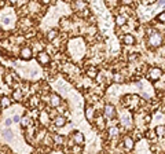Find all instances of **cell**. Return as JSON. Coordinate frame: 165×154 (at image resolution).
<instances>
[{
  "instance_id": "cell-1",
  "label": "cell",
  "mask_w": 165,
  "mask_h": 154,
  "mask_svg": "<svg viewBox=\"0 0 165 154\" xmlns=\"http://www.w3.org/2000/svg\"><path fill=\"white\" fill-rule=\"evenodd\" d=\"M147 43L150 48H158V47H164V33H160L158 30H154L150 35H147Z\"/></svg>"
},
{
  "instance_id": "cell-2",
  "label": "cell",
  "mask_w": 165,
  "mask_h": 154,
  "mask_svg": "<svg viewBox=\"0 0 165 154\" xmlns=\"http://www.w3.org/2000/svg\"><path fill=\"white\" fill-rule=\"evenodd\" d=\"M164 77V69L157 68V66H151L146 70V79L151 82H157L160 79Z\"/></svg>"
},
{
  "instance_id": "cell-3",
  "label": "cell",
  "mask_w": 165,
  "mask_h": 154,
  "mask_svg": "<svg viewBox=\"0 0 165 154\" xmlns=\"http://www.w3.org/2000/svg\"><path fill=\"white\" fill-rule=\"evenodd\" d=\"M121 102H123L124 106H127L131 112L136 110L138 107L140 106V99L138 95H125V96H123Z\"/></svg>"
},
{
  "instance_id": "cell-4",
  "label": "cell",
  "mask_w": 165,
  "mask_h": 154,
  "mask_svg": "<svg viewBox=\"0 0 165 154\" xmlns=\"http://www.w3.org/2000/svg\"><path fill=\"white\" fill-rule=\"evenodd\" d=\"M102 116L107 120H114L117 117V110H116V106L112 103H106L103 107H102Z\"/></svg>"
},
{
  "instance_id": "cell-5",
  "label": "cell",
  "mask_w": 165,
  "mask_h": 154,
  "mask_svg": "<svg viewBox=\"0 0 165 154\" xmlns=\"http://www.w3.org/2000/svg\"><path fill=\"white\" fill-rule=\"evenodd\" d=\"M135 145H136V142L134 140V138L131 136V135H125V136H123V139H121V147H123L124 151H134L135 148Z\"/></svg>"
},
{
  "instance_id": "cell-6",
  "label": "cell",
  "mask_w": 165,
  "mask_h": 154,
  "mask_svg": "<svg viewBox=\"0 0 165 154\" xmlns=\"http://www.w3.org/2000/svg\"><path fill=\"white\" fill-rule=\"evenodd\" d=\"M51 59H52L51 54H48V52L44 51V50H41V51H38L37 54H36V61H37L41 66H48L50 63H51Z\"/></svg>"
},
{
  "instance_id": "cell-7",
  "label": "cell",
  "mask_w": 165,
  "mask_h": 154,
  "mask_svg": "<svg viewBox=\"0 0 165 154\" xmlns=\"http://www.w3.org/2000/svg\"><path fill=\"white\" fill-rule=\"evenodd\" d=\"M18 55H19V58H21L22 61H30L33 58V50H32V47L24 46L21 50H19Z\"/></svg>"
},
{
  "instance_id": "cell-8",
  "label": "cell",
  "mask_w": 165,
  "mask_h": 154,
  "mask_svg": "<svg viewBox=\"0 0 165 154\" xmlns=\"http://www.w3.org/2000/svg\"><path fill=\"white\" fill-rule=\"evenodd\" d=\"M37 120H38V124H40L41 127H47L50 124V114H48V110L47 109H41L40 113H38L37 116Z\"/></svg>"
},
{
  "instance_id": "cell-9",
  "label": "cell",
  "mask_w": 165,
  "mask_h": 154,
  "mask_svg": "<svg viewBox=\"0 0 165 154\" xmlns=\"http://www.w3.org/2000/svg\"><path fill=\"white\" fill-rule=\"evenodd\" d=\"M18 28L21 30H24V32H26L28 29L33 28V19L32 18H28L26 15L22 16V18L19 19V22H18Z\"/></svg>"
},
{
  "instance_id": "cell-10",
  "label": "cell",
  "mask_w": 165,
  "mask_h": 154,
  "mask_svg": "<svg viewBox=\"0 0 165 154\" xmlns=\"http://www.w3.org/2000/svg\"><path fill=\"white\" fill-rule=\"evenodd\" d=\"M95 114H96V107H94V105L88 103L87 106H85V112H84V116H85V118H87V121L92 123L94 118H95Z\"/></svg>"
},
{
  "instance_id": "cell-11",
  "label": "cell",
  "mask_w": 165,
  "mask_h": 154,
  "mask_svg": "<svg viewBox=\"0 0 165 154\" xmlns=\"http://www.w3.org/2000/svg\"><path fill=\"white\" fill-rule=\"evenodd\" d=\"M11 99L15 102H22L25 101V92L22 91V88L16 87L15 90H13V92H11Z\"/></svg>"
},
{
  "instance_id": "cell-12",
  "label": "cell",
  "mask_w": 165,
  "mask_h": 154,
  "mask_svg": "<svg viewBox=\"0 0 165 154\" xmlns=\"http://www.w3.org/2000/svg\"><path fill=\"white\" fill-rule=\"evenodd\" d=\"M48 105H50V107H58L61 105V102H62V98H61V95H58V94H55V92H52V94H50V96H48Z\"/></svg>"
},
{
  "instance_id": "cell-13",
  "label": "cell",
  "mask_w": 165,
  "mask_h": 154,
  "mask_svg": "<svg viewBox=\"0 0 165 154\" xmlns=\"http://www.w3.org/2000/svg\"><path fill=\"white\" fill-rule=\"evenodd\" d=\"M72 140H73L76 145H81V146H84V143H85V136H84V134L82 132H80V131H74L73 134H72Z\"/></svg>"
},
{
  "instance_id": "cell-14",
  "label": "cell",
  "mask_w": 165,
  "mask_h": 154,
  "mask_svg": "<svg viewBox=\"0 0 165 154\" xmlns=\"http://www.w3.org/2000/svg\"><path fill=\"white\" fill-rule=\"evenodd\" d=\"M52 123H54V125L57 127V128H62V127H65L66 124H68V118L63 114H57L52 118Z\"/></svg>"
},
{
  "instance_id": "cell-15",
  "label": "cell",
  "mask_w": 165,
  "mask_h": 154,
  "mask_svg": "<svg viewBox=\"0 0 165 154\" xmlns=\"http://www.w3.org/2000/svg\"><path fill=\"white\" fill-rule=\"evenodd\" d=\"M52 140H54V146H57L58 150L62 151V146H65L66 143V139L59 134H54L52 135Z\"/></svg>"
},
{
  "instance_id": "cell-16",
  "label": "cell",
  "mask_w": 165,
  "mask_h": 154,
  "mask_svg": "<svg viewBox=\"0 0 165 154\" xmlns=\"http://www.w3.org/2000/svg\"><path fill=\"white\" fill-rule=\"evenodd\" d=\"M92 123H94V125H95V128L98 129V131H105V128H106V120H105L103 116L95 117Z\"/></svg>"
},
{
  "instance_id": "cell-17",
  "label": "cell",
  "mask_w": 165,
  "mask_h": 154,
  "mask_svg": "<svg viewBox=\"0 0 165 154\" xmlns=\"http://www.w3.org/2000/svg\"><path fill=\"white\" fill-rule=\"evenodd\" d=\"M123 43L125 44V46H135V44H136V37H135L132 33H124Z\"/></svg>"
},
{
  "instance_id": "cell-18",
  "label": "cell",
  "mask_w": 165,
  "mask_h": 154,
  "mask_svg": "<svg viewBox=\"0 0 165 154\" xmlns=\"http://www.w3.org/2000/svg\"><path fill=\"white\" fill-rule=\"evenodd\" d=\"M72 6H73V8H74L76 13H80V11H82L84 8L88 7V4H87L85 0H73V4Z\"/></svg>"
},
{
  "instance_id": "cell-19",
  "label": "cell",
  "mask_w": 165,
  "mask_h": 154,
  "mask_svg": "<svg viewBox=\"0 0 165 154\" xmlns=\"http://www.w3.org/2000/svg\"><path fill=\"white\" fill-rule=\"evenodd\" d=\"M41 102V98L38 95H33L29 98V101H28V106L30 107V109H37L38 105H40Z\"/></svg>"
},
{
  "instance_id": "cell-20",
  "label": "cell",
  "mask_w": 165,
  "mask_h": 154,
  "mask_svg": "<svg viewBox=\"0 0 165 154\" xmlns=\"http://www.w3.org/2000/svg\"><path fill=\"white\" fill-rule=\"evenodd\" d=\"M41 143H43L46 147L52 148V147H54V140H52V135L47 132V134L44 135V138H43V140H41Z\"/></svg>"
},
{
  "instance_id": "cell-21",
  "label": "cell",
  "mask_w": 165,
  "mask_h": 154,
  "mask_svg": "<svg viewBox=\"0 0 165 154\" xmlns=\"http://www.w3.org/2000/svg\"><path fill=\"white\" fill-rule=\"evenodd\" d=\"M127 16L125 15H123V14H120L118 13L117 15H116V18H114V24H116V26H118V28H121V26H124V25L127 24Z\"/></svg>"
},
{
  "instance_id": "cell-22",
  "label": "cell",
  "mask_w": 165,
  "mask_h": 154,
  "mask_svg": "<svg viewBox=\"0 0 165 154\" xmlns=\"http://www.w3.org/2000/svg\"><path fill=\"white\" fill-rule=\"evenodd\" d=\"M121 125L124 127L125 129H129L132 127V118L129 114H124L123 117H121Z\"/></svg>"
},
{
  "instance_id": "cell-23",
  "label": "cell",
  "mask_w": 165,
  "mask_h": 154,
  "mask_svg": "<svg viewBox=\"0 0 165 154\" xmlns=\"http://www.w3.org/2000/svg\"><path fill=\"white\" fill-rule=\"evenodd\" d=\"M107 135V139H116V138L120 135V128L118 127H112V128H109V131L106 132Z\"/></svg>"
},
{
  "instance_id": "cell-24",
  "label": "cell",
  "mask_w": 165,
  "mask_h": 154,
  "mask_svg": "<svg viewBox=\"0 0 165 154\" xmlns=\"http://www.w3.org/2000/svg\"><path fill=\"white\" fill-rule=\"evenodd\" d=\"M19 124H21L22 128H28V127H32L33 120L30 116H24V117H21V120H19Z\"/></svg>"
},
{
  "instance_id": "cell-25",
  "label": "cell",
  "mask_w": 165,
  "mask_h": 154,
  "mask_svg": "<svg viewBox=\"0 0 165 154\" xmlns=\"http://www.w3.org/2000/svg\"><path fill=\"white\" fill-rule=\"evenodd\" d=\"M0 105H2L3 109H8V107L13 105V99H11V96H7V95L2 96V98H0Z\"/></svg>"
},
{
  "instance_id": "cell-26",
  "label": "cell",
  "mask_w": 165,
  "mask_h": 154,
  "mask_svg": "<svg viewBox=\"0 0 165 154\" xmlns=\"http://www.w3.org/2000/svg\"><path fill=\"white\" fill-rule=\"evenodd\" d=\"M98 68H95V66H90V68L85 70V76L88 77V79H95L96 76H98Z\"/></svg>"
},
{
  "instance_id": "cell-27",
  "label": "cell",
  "mask_w": 165,
  "mask_h": 154,
  "mask_svg": "<svg viewBox=\"0 0 165 154\" xmlns=\"http://www.w3.org/2000/svg\"><path fill=\"white\" fill-rule=\"evenodd\" d=\"M113 81H114L116 84H123V82H125V76H124L121 72H116V73L113 74Z\"/></svg>"
},
{
  "instance_id": "cell-28",
  "label": "cell",
  "mask_w": 165,
  "mask_h": 154,
  "mask_svg": "<svg viewBox=\"0 0 165 154\" xmlns=\"http://www.w3.org/2000/svg\"><path fill=\"white\" fill-rule=\"evenodd\" d=\"M58 36H59V32H58L57 29H50L48 32L46 33V40L47 41H52L54 38H57Z\"/></svg>"
},
{
  "instance_id": "cell-29",
  "label": "cell",
  "mask_w": 165,
  "mask_h": 154,
  "mask_svg": "<svg viewBox=\"0 0 165 154\" xmlns=\"http://www.w3.org/2000/svg\"><path fill=\"white\" fill-rule=\"evenodd\" d=\"M154 132H156L157 138H161V139H164V135H165V125L164 124H161V125H157L156 129H154Z\"/></svg>"
},
{
  "instance_id": "cell-30",
  "label": "cell",
  "mask_w": 165,
  "mask_h": 154,
  "mask_svg": "<svg viewBox=\"0 0 165 154\" xmlns=\"http://www.w3.org/2000/svg\"><path fill=\"white\" fill-rule=\"evenodd\" d=\"M3 80H4V82L8 85V87H11V85H14V82H15V80H14V77L11 76V73H4L3 74Z\"/></svg>"
},
{
  "instance_id": "cell-31",
  "label": "cell",
  "mask_w": 165,
  "mask_h": 154,
  "mask_svg": "<svg viewBox=\"0 0 165 154\" xmlns=\"http://www.w3.org/2000/svg\"><path fill=\"white\" fill-rule=\"evenodd\" d=\"M3 138H6V140H13L14 139V132L11 131V129H4V131L2 132Z\"/></svg>"
},
{
  "instance_id": "cell-32",
  "label": "cell",
  "mask_w": 165,
  "mask_h": 154,
  "mask_svg": "<svg viewBox=\"0 0 165 154\" xmlns=\"http://www.w3.org/2000/svg\"><path fill=\"white\" fill-rule=\"evenodd\" d=\"M145 136L147 138L150 142H154V140H156V138H157V135H156V132H154L153 129H148V131L145 134Z\"/></svg>"
},
{
  "instance_id": "cell-33",
  "label": "cell",
  "mask_w": 165,
  "mask_h": 154,
  "mask_svg": "<svg viewBox=\"0 0 165 154\" xmlns=\"http://www.w3.org/2000/svg\"><path fill=\"white\" fill-rule=\"evenodd\" d=\"M69 150H70L72 153H81V151H82V146L81 145H76V143H74V145L72 146Z\"/></svg>"
},
{
  "instance_id": "cell-34",
  "label": "cell",
  "mask_w": 165,
  "mask_h": 154,
  "mask_svg": "<svg viewBox=\"0 0 165 154\" xmlns=\"http://www.w3.org/2000/svg\"><path fill=\"white\" fill-rule=\"evenodd\" d=\"M11 21H13V19H11L10 16H3V18H2V21H0V22H2V25H3V26H10V25L13 24V22H11Z\"/></svg>"
},
{
  "instance_id": "cell-35",
  "label": "cell",
  "mask_w": 165,
  "mask_h": 154,
  "mask_svg": "<svg viewBox=\"0 0 165 154\" xmlns=\"http://www.w3.org/2000/svg\"><path fill=\"white\" fill-rule=\"evenodd\" d=\"M156 21L158 22V24H164V22H165V13H164V11H161V13L157 15Z\"/></svg>"
},
{
  "instance_id": "cell-36",
  "label": "cell",
  "mask_w": 165,
  "mask_h": 154,
  "mask_svg": "<svg viewBox=\"0 0 165 154\" xmlns=\"http://www.w3.org/2000/svg\"><path fill=\"white\" fill-rule=\"evenodd\" d=\"M105 4L110 8H114L117 6V0H105Z\"/></svg>"
},
{
  "instance_id": "cell-37",
  "label": "cell",
  "mask_w": 165,
  "mask_h": 154,
  "mask_svg": "<svg viewBox=\"0 0 165 154\" xmlns=\"http://www.w3.org/2000/svg\"><path fill=\"white\" fill-rule=\"evenodd\" d=\"M138 58H139V54H138V52H131V54H129L128 57H127V59H128L129 62H132V61L138 59Z\"/></svg>"
},
{
  "instance_id": "cell-38",
  "label": "cell",
  "mask_w": 165,
  "mask_h": 154,
  "mask_svg": "<svg viewBox=\"0 0 165 154\" xmlns=\"http://www.w3.org/2000/svg\"><path fill=\"white\" fill-rule=\"evenodd\" d=\"M28 3H29V0H18V3H16V6H19V7H22V6H26Z\"/></svg>"
},
{
  "instance_id": "cell-39",
  "label": "cell",
  "mask_w": 165,
  "mask_h": 154,
  "mask_svg": "<svg viewBox=\"0 0 165 154\" xmlns=\"http://www.w3.org/2000/svg\"><path fill=\"white\" fill-rule=\"evenodd\" d=\"M37 2L40 3V6H48L51 3V0H37Z\"/></svg>"
},
{
  "instance_id": "cell-40",
  "label": "cell",
  "mask_w": 165,
  "mask_h": 154,
  "mask_svg": "<svg viewBox=\"0 0 165 154\" xmlns=\"http://www.w3.org/2000/svg\"><path fill=\"white\" fill-rule=\"evenodd\" d=\"M13 123H19V120H21V116H18V114H15V116H13Z\"/></svg>"
},
{
  "instance_id": "cell-41",
  "label": "cell",
  "mask_w": 165,
  "mask_h": 154,
  "mask_svg": "<svg viewBox=\"0 0 165 154\" xmlns=\"http://www.w3.org/2000/svg\"><path fill=\"white\" fill-rule=\"evenodd\" d=\"M162 7H164V0H158V2H157V8H161L162 10Z\"/></svg>"
},
{
  "instance_id": "cell-42",
  "label": "cell",
  "mask_w": 165,
  "mask_h": 154,
  "mask_svg": "<svg viewBox=\"0 0 165 154\" xmlns=\"http://www.w3.org/2000/svg\"><path fill=\"white\" fill-rule=\"evenodd\" d=\"M121 3L125 4V6H131L132 3H134V0H121Z\"/></svg>"
},
{
  "instance_id": "cell-43",
  "label": "cell",
  "mask_w": 165,
  "mask_h": 154,
  "mask_svg": "<svg viewBox=\"0 0 165 154\" xmlns=\"http://www.w3.org/2000/svg\"><path fill=\"white\" fill-rule=\"evenodd\" d=\"M11 124H13V120H11V118H7V120L4 121V125H6V127H10Z\"/></svg>"
},
{
  "instance_id": "cell-44",
  "label": "cell",
  "mask_w": 165,
  "mask_h": 154,
  "mask_svg": "<svg viewBox=\"0 0 165 154\" xmlns=\"http://www.w3.org/2000/svg\"><path fill=\"white\" fill-rule=\"evenodd\" d=\"M4 73H6V68L3 65H0V76H3Z\"/></svg>"
},
{
  "instance_id": "cell-45",
  "label": "cell",
  "mask_w": 165,
  "mask_h": 154,
  "mask_svg": "<svg viewBox=\"0 0 165 154\" xmlns=\"http://www.w3.org/2000/svg\"><path fill=\"white\" fill-rule=\"evenodd\" d=\"M8 3H10V4H13V6H15L16 3H18V0H8Z\"/></svg>"
},
{
  "instance_id": "cell-46",
  "label": "cell",
  "mask_w": 165,
  "mask_h": 154,
  "mask_svg": "<svg viewBox=\"0 0 165 154\" xmlns=\"http://www.w3.org/2000/svg\"><path fill=\"white\" fill-rule=\"evenodd\" d=\"M2 30H3V25H2V22H0V33H2Z\"/></svg>"
},
{
  "instance_id": "cell-47",
  "label": "cell",
  "mask_w": 165,
  "mask_h": 154,
  "mask_svg": "<svg viewBox=\"0 0 165 154\" xmlns=\"http://www.w3.org/2000/svg\"><path fill=\"white\" fill-rule=\"evenodd\" d=\"M2 109H3V107H2V105H0V112H2Z\"/></svg>"
}]
</instances>
